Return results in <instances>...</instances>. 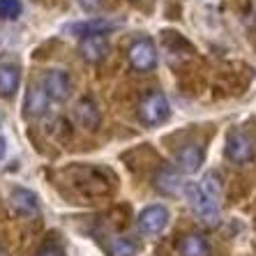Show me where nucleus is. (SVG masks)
Listing matches in <instances>:
<instances>
[{"label": "nucleus", "instance_id": "nucleus-1", "mask_svg": "<svg viewBox=\"0 0 256 256\" xmlns=\"http://www.w3.org/2000/svg\"><path fill=\"white\" fill-rule=\"evenodd\" d=\"M185 196H187V201H190L194 214H196L203 224H208V226L217 224V220H220L217 198L203 190L201 182H187L185 185Z\"/></svg>", "mask_w": 256, "mask_h": 256}, {"label": "nucleus", "instance_id": "nucleus-2", "mask_svg": "<svg viewBox=\"0 0 256 256\" xmlns=\"http://www.w3.org/2000/svg\"><path fill=\"white\" fill-rule=\"evenodd\" d=\"M168 116H171V104H168V100L162 95L160 90L148 92V95L141 100V104H138V120L148 127L166 122Z\"/></svg>", "mask_w": 256, "mask_h": 256}, {"label": "nucleus", "instance_id": "nucleus-3", "mask_svg": "<svg viewBox=\"0 0 256 256\" xmlns=\"http://www.w3.org/2000/svg\"><path fill=\"white\" fill-rule=\"evenodd\" d=\"M127 58L130 65L136 72H152L157 67V46L152 40L141 37L136 42H132V46L127 48Z\"/></svg>", "mask_w": 256, "mask_h": 256}, {"label": "nucleus", "instance_id": "nucleus-4", "mask_svg": "<svg viewBox=\"0 0 256 256\" xmlns=\"http://www.w3.org/2000/svg\"><path fill=\"white\" fill-rule=\"evenodd\" d=\"M42 88L51 102H67L72 95V76L65 70H48L42 78Z\"/></svg>", "mask_w": 256, "mask_h": 256}, {"label": "nucleus", "instance_id": "nucleus-5", "mask_svg": "<svg viewBox=\"0 0 256 256\" xmlns=\"http://www.w3.org/2000/svg\"><path fill=\"white\" fill-rule=\"evenodd\" d=\"M168 224V210L164 206H148L143 208L136 220V226L143 236H157L166 228Z\"/></svg>", "mask_w": 256, "mask_h": 256}, {"label": "nucleus", "instance_id": "nucleus-6", "mask_svg": "<svg viewBox=\"0 0 256 256\" xmlns=\"http://www.w3.org/2000/svg\"><path fill=\"white\" fill-rule=\"evenodd\" d=\"M224 152H226V157L233 164H247L254 157V146H252V141L244 136L242 132L233 130V132H228V136H226Z\"/></svg>", "mask_w": 256, "mask_h": 256}, {"label": "nucleus", "instance_id": "nucleus-7", "mask_svg": "<svg viewBox=\"0 0 256 256\" xmlns=\"http://www.w3.org/2000/svg\"><path fill=\"white\" fill-rule=\"evenodd\" d=\"M74 120L78 122V127H84L86 132H95L102 122L100 108H97L92 97H81L74 106Z\"/></svg>", "mask_w": 256, "mask_h": 256}, {"label": "nucleus", "instance_id": "nucleus-8", "mask_svg": "<svg viewBox=\"0 0 256 256\" xmlns=\"http://www.w3.org/2000/svg\"><path fill=\"white\" fill-rule=\"evenodd\" d=\"M118 24H114V21H106V18H88V21H76V24H70L65 28V32H72V35L76 37H95V35H106V32H111V30L116 28Z\"/></svg>", "mask_w": 256, "mask_h": 256}, {"label": "nucleus", "instance_id": "nucleus-9", "mask_svg": "<svg viewBox=\"0 0 256 256\" xmlns=\"http://www.w3.org/2000/svg\"><path fill=\"white\" fill-rule=\"evenodd\" d=\"M48 95L44 92L42 86H30L26 90V97H24V116L26 118H42L46 114L48 108Z\"/></svg>", "mask_w": 256, "mask_h": 256}, {"label": "nucleus", "instance_id": "nucleus-10", "mask_svg": "<svg viewBox=\"0 0 256 256\" xmlns=\"http://www.w3.org/2000/svg\"><path fill=\"white\" fill-rule=\"evenodd\" d=\"M78 54H81V58H84L86 62H90V65L102 62V60L108 56L106 37H102V35L84 37V40H81V44H78Z\"/></svg>", "mask_w": 256, "mask_h": 256}, {"label": "nucleus", "instance_id": "nucleus-11", "mask_svg": "<svg viewBox=\"0 0 256 256\" xmlns=\"http://www.w3.org/2000/svg\"><path fill=\"white\" fill-rule=\"evenodd\" d=\"M155 187H157V192L166 194V196L185 194V182L180 178V173L173 171V168H166V166H162L160 171L155 173Z\"/></svg>", "mask_w": 256, "mask_h": 256}, {"label": "nucleus", "instance_id": "nucleus-12", "mask_svg": "<svg viewBox=\"0 0 256 256\" xmlns=\"http://www.w3.org/2000/svg\"><path fill=\"white\" fill-rule=\"evenodd\" d=\"M176 164L182 173H196L203 164V148L196 143H190L176 152Z\"/></svg>", "mask_w": 256, "mask_h": 256}, {"label": "nucleus", "instance_id": "nucleus-13", "mask_svg": "<svg viewBox=\"0 0 256 256\" xmlns=\"http://www.w3.org/2000/svg\"><path fill=\"white\" fill-rule=\"evenodd\" d=\"M10 201H12V208L16 210L18 214H35L37 210H40V198H37V194L30 190H24V187L14 190Z\"/></svg>", "mask_w": 256, "mask_h": 256}, {"label": "nucleus", "instance_id": "nucleus-14", "mask_svg": "<svg viewBox=\"0 0 256 256\" xmlns=\"http://www.w3.org/2000/svg\"><path fill=\"white\" fill-rule=\"evenodd\" d=\"M21 84V72L16 65H0V97H12Z\"/></svg>", "mask_w": 256, "mask_h": 256}, {"label": "nucleus", "instance_id": "nucleus-15", "mask_svg": "<svg viewBox=\"0 0 256 256\" xmlns=\"http://www.w3.org/2000/svg\"><path fill=\"white\" fill-rule=\"evenodd\" d=\"M178 252L180 256H210V244L206 242V238H201L196 233H190L185 238H180Z\"/></svg>", "mask_w": 256, "mask_h": 256}, {"label": "nucleus", "instance_id": "nucleus-16", "mask_svg": "<svg viewBox=\"0 0 256 256\" xmlns=\"http://www.w3.org/2000/svg\"><path fill=\"white\" fill-rule=\"evenodd\" d=\"M136 250H138L136 242L132 238H127V236H116L108 242V254L111 256H134Z\"/></svg>", "mask_w": 256, "mask_h": 256}, {"label": "nucleus", "instance_id": "nucleus-17", "mask_svg": "<svg viewBox=\"0 0 256 256\" xmlns=\"http://www.w3.org/2000/svg\"><path fill=\"white\" fill-rule=\"evenodd\" d=\"M21 14V2L18 0H0V18L12 21Z\"/></svg>", "mask_w": 256, "mask_h": 256}, {"label": "nucleus", "instance_id": "nucleus-18", "mask_svg": "<svg viewBox=\"0 0 256 256\" xmlns=\"http://www.w3.org/2000/svg\"><path fill=\"white\" fill-rule=\"evenodd\" d=\"M201 187L206 192H208V194H212L214 198H220V194H222V185H220V180H217V173H206V176H203V180H201Z\"/></svg>", "mask_w": 256, "mask_h": 256}, {"label": "nucleus", "instance_id": "nucleus-19", "mask_svg": "<svg viewBox=\"0 0 256 256\" xmlns=\"http://www.w3.org/2000/svg\"><path fill=\"white\" fill-rule=\"evenodd\" d=\"M78 5L84 7L86 12H100L102 7H104V0H78Z\"/></svg>", "mask_w": 256, "mask_h": 256}, {"label": "nucleus", "instance_id": "nucleus-20", "mask_svg": "<svg viewBox=\"0 0 256 256\" xmlns=\"http://www.w3.org/2000/svg\"><path fill=\"white\" fill-rule=\"evenodd\" d=\"M37 256H65V252L60 250V247H56V244H48V247H44Z\"/></svg>", "mask_w": 256, "mask_h": 256}, {"label": "nucleus", "instance_id": "nucleus-21", "mask_svg": "<svg viewBox=\"0 0 256 256\" xmlns=\"http://www.w3.org/2000/svg\"><path fill=\"white\" fill-rule=\"evenodd\" d=\"M5 150H7V146H5V138L0 136V160L5 157Z\"/></svg>", "mask_w": 256, "mask_h": 256}]
</instances>
